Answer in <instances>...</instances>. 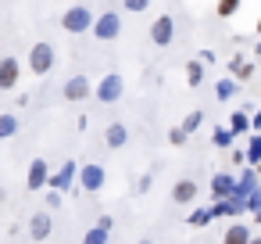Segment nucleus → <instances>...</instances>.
Instances as JSON below:
<instances>
[{"mask_svg": "<svg viewBox=\"0 0 261 244\" xmlns=\"http://www.w3.org/2000/svg\"><path fill=\"white\" fill-rule=\"evenodd\" d=\"M215 97L225 104V101H232L236 97V79H218V86H215Z\"/></svg>", "mask_w": 261, "mask_h": 244, "instance_id": "nucleus-15", "label": "nucleus"}, {"mask_svg": "<svg viewBox=\"0 0 261 244\" xmlns=\"http://www.w3.org/2000/svg\"><path fill=\"white\" fill-rule=\"evenodd\" d=\"M61 94H65V101H86V97H93V83L86 76H72Z\"/></svg>", "mask_w": 261, "mask_h": 244, "instance_id": "nucleus-8", "label": "nucleus"}, {"mask_svg": "<svg viewBox=\"0 0 261 244\" xmlns=\"http://www.w3.org/2000/svg\"><path fill=\"white\" fill-rule=\"evenodd\" d=\"M200 122H204V112L197 108V112H190V115L182 119V133H186V137H190V133H197V129H200Z\"/></svg>", "mask_w": 261, "mask_h": 244, "instance_id": "nucleus-16", "label": "nucleus"}, {"mask_svg": "<svg viewBox=\"0 0 261 244\" xmlns=\"http://www.w3.org/2000/svg\"><path fill=\"white\" fill-rule=\"evenodd\" d=\"M200 79H204V65L200 61H190L186 65V83L190 86H200Z\"/></svg>", "mask_w": 261, "mask_h": 244, "instance_id": "nucleus-18", "label": "nucleus"}, {"mask_svg": "<svg viewBox=\"0 0 261 244\" xmlns=\"http://www.w3.org/2000/svg\"><path fill=\"white\" fill-rule=\"evenodd\" d=\"M215 11H218V18H232V15L240 11V0H218Z\"/></svg>", "mask_w": 261, "mask_h": 244, "instance_id": "nucleus-20", "label": "nucleus"}, {"mask_svg": "<svg viewBox=\"0 0 261 244\" xmlns=\"http://www.w3.org/2000/svg\"><path fill=\"white\" fill-rule=\"evenodd\" d=\"M172 40H175V22H172V15H158L154 26H150V43H154V47H168Z\"/></svg>", "mask_w": 261, "mask_h": 244, "instance_id": "nucleus-5", "label": "nucleus"}, {"mask_svg": "<svg viewBox=\"0 0 261 244\" xmlns=\"http://www.w3.org/2000/svg\"><path fill=\"white\" fill-rule=\"evenodd\" d=\"M83 244H108V230H104V226H93V230L83 237Z\"/></svg>", "mask_w": 261, "mask_h": 244, "instance_id": "nucleus-22", "label": "nucleus"}, {"mask_svg": "<svg viewBox=\"0 0 261 244\" xmlns=\"http://www.w3.org/2000/svg\"><path fill=\"white\" fill-rule=\"evenodd\" d=\"M257 36H261V18H257Z\"/></svg>", "mask_w": 261, "mask_h": 244, "instance_id": "nucleus-29", "label": "nucleus"}, {"mask_svg": "<svg viewBox=\"0 0 261 244\" xmlns=\"http://www.w3.org/2000/svg\"><path fill=\"white\" fill-rule=\"evenodd\" d=\"M247 126H250V115H247V112H232V115H229V129H232V133H243Z\"/></svg>", "mask_w": 261, "mask_h": 244, "instance_id": "nucleus-19", "label": "nucleus"}, {"mask_svg": "<svg viewBox=\"0 0 261 244\" xmlns=\"http://www.w3.org/2000/svg\"><path fill=\"white\" fill-rule=\"evenodd\" d=\"M250 244H261V237H250Z\"/></svg>", "mask_w": 261, "mask_h": 244, "instance_id": "nucleus-28", "label": "nucleus"}, {"mask_svg": "<svg viewBox=\"0 0 261 244\" xmlns=\"http://www.w3.org/2000/svg\"><path fill=\"white\" fill-rule=\"evenodd\" d=\"M250 237H254V233H250V230H247L243 223H232V226L225 230L222 244H250Z\"/></svg>", "mask_w": 261, "mask_h": 244, "instance_id": "nucleus-12", "label": "nucleus"}, {"mask_svg": "<svg viewBox=\"0 0 261 244\" xmlns=\"http://www.w3.org/2000/svg\"><path fill=\"white\" fill-rule=\"evenodd\" d=\"M25 183H29V190H40V187L50 183V169H47L43 158H36V162L29 165V180H25Z\"/></svg>", "mask_w": 261, "mask_h": 244, "instance_id": "nucleus-9", "label": "nucleus"}, {"mask_svg": "<svg viewBox=\"0 0 261 244\" xmlns=\"http://www.w3.org/2000/svg\"><path fill=\"white\" fill-rule=\"evenodd\" d=\"M22 79V61L18 58H0V90H15Z\"/></svg>", "mask_w": 261, "mask_h": 244, "instance_id": "nucleus-6", "label": "nucleus"}, {"mask_svg": "<svg viewBox=\"0 0 261 244\" xmlns=\"http://www.w3.org/2000/svg\"><path fill=\"white\" fill-rule=\"evenodd\" d=\"M104 140H108V147H125L129 129H125L122 122H111V126H108V133H104Z\"/></svg>", "mask_w": 261, "mask_h": 244, "instance_id": "nucleus-13", "label": "nucleus"}, {"mask_svg": "<svg viewBox=\"0 0 261 244\" xmlns=\"http://www.w3.org/2000/svg\"><path fill=\"white\" fill-rule=\"evenodd\" d=\"M104 165H97V162H86L83 169H79V187L83 190H100L104 187Z\"/></svg>", "mask_w": 261, "mask_h": 244, "instance_id": "nucleus-7", "label": "nucleus"}, {"mask_svg": "<svg viewBox=\"0 0 261 244\" xmlns=\"http://www.w3.org/2000/svg\"><path fill=\"white\" fill-rule=\"evenodd\" d=\"M229 69H232L236 79H250V76H254V61H247L243 54H236V58L229 61Z\"/></svg>", "mask_w": 261, "mask_h": 244, "instance_id": "nucleus-14", "label": "nucleus"}, {"mask_svg": "<svg viewBox=\"0 0 261 244\" xmlns=\"http://www.w3.org/2000/svg\"><path fill=\"white\" fill-rule=\"evenodd\" d=\"M72 176H75V162H65V169H61L58 176H50V183H54V187H68Z\"/></svg>", "mask_w": 261, "mask_h": 244, "instance_id": "nucleus-17", "label": "nucleus"}, {"mask_svg": "<svg viewBox=\"0 0 261 244\" xmlns=\"http://www.w3.org/2000/svg\"><path fill=\"white\" fill-rule=\"evenodd\" d=\"M122 8H125V11H136V15H143V11L150 8V0H122Z\"/></svg>", "mask_w": 261, "mask_h": 244, "instance_id": "nucleus-24", "label": "nucleus"}, {"mask_svg": "<svg viewBox=\"0 0 261 244\" xmlns=\"http://www.w3.org/2000/svg\"><path fill=\"white\" fill-rule=\"evenodd\" d=\"M140 244H150V240H140Z\"/></svg>", "mask_w": 261, "mask_h": 244, "instance_id": "nucleus-30", "label": "nucleus"}, {"mask_svg": "<svg viewBox=\"0 0 261 244\" xmlns=\"http://www.w3.org/2000/svg\"><path fill=\"white\" fill-rule=\"evenodd\" d=\"M50 230H54V223H50L47 212H36V215L29 219V237H33V240H47Z\"/></svg>", "mask_w": 261, "mask_h": 244, "instance_id": "nucleus-10", "label": "nucleus"}, {"mask_svg": "<svg viewBox=\"0 0 261 244\" xmlns=\"http://www.w3.org/2000/svg\"><path fill=\"white\" fill-rule=\"evenodd\" d=\"M122 90H125V79H122L118 72H108V76L93 86V97H97V101H104V104H111V101H118V97H122Z\"/></svg>", "mask_w": 261, "mask_h": 244, "instance_id": "nucleus-4", "label": "nucleus"}, {"mask_svg": "<svg viewBox=\"0 0 261 244\" xmlns=\"http://www.w3.org/2000/svg\"><path fill=\"white\" fill-rule=\"evenodd\" d=\"M229 140H232V129L218 126V129H215V144H218V147H229Z\"/></svg>", "mask_w": 261, "mask_h": 244, "instance_id": "nucleus-25", "label": "nucleus"}, {"mask_svg": "<svg viewBox=\"0 0 261 244\" xmlns=\"http://www.w3.org/2000/svg\"><path fill=\"white\" fill-rule=\"evenodd\" d=\"M15 129H18V119H15V115H0V140L11 137Z\"/></svg>", "mask_w": 261, "mask_h": 244, "instance_id": "nucleus-21", "label": "nucleus"}, {"mask_svg": "<svg viewBox=\"0 0 261 244\" xmlns=\"http://www.w3.org/2000/svg\"><path fill=\"white\" fill-rule=\"evenodd\" d=\"M29 72L33 76H47L54 65H58V51H54V43H47V40H40V43H33V51H29Z\"/></svg>", "mask_w": 261, "mask_h": 244, "instance_id": "nucleus-1", "label": "nucleus"}, {"mask_svg": "<svg viewBox=\"0 0 261 244\" xmlns=\"http://www.w3.org/2000/svg\"><path fill=\"white\" fill-rule=\"evenodd\" d=\"M97 40H118V33H122V15L118 11H104V15H97V22H93V29H90Z\"/></svg>", "mask_w": 261, "mask_h": 244, "instance_id": "nucleus-3", "label": "nucleus"}, {"mask_svg": "<svg viewBox=\"0 0 261 244\" xmlns=\"http://www.w3.org/2000/svg\"><path fill=\"white\" fill-rule=\"evenodd\" d=\"M172 197H175L179 205H190V201H197V180H179V183L172 187Z\"/></svg>", "mask_w": 261, "mask_h": 244, "instance_id": "nucleus-11", "label": "nucleus"}, {"mask_svg": "<svg viewBox=\"0 0 261 244\" xmlns=\"http://www.w3.org/2000/svg\"><path fill=\"white\" fill-rule=\"evenodd\" d=\"M168 140H172L175 147H182V144H186V133H182V126H175V129L168 133Z\"/></svg>", "mask_w": 261, "mask_h": 244, "instance_id": "nucleus-26", "label": "nucleus"}, {"mask_svg": "<svg viewBox=\"0 0 261 244\" xmlns=\"http://www.w3.org/2000/svg\"><path fill=\"white\" fill-rule=\"evenodd\" d=\"M207 215H211V212H193L190 223H193V226H197V223H207Z\"/></svg>", "mask_w": 261, "mask_h": 244, "instance_id": "nucleus-27", "label": "nucleus"}, {"mask_svg": "<svg viewBox=\"0 0 261 244\" xmlns=\"http://www.w3.org/2000/svg\"><path fill=\"white\" fill-rule=\"evenodd\" d=\"M232 190V180L229 176H215V197H225Z\"/></svg>", "mask_w": 261, "mask_h": 244, "instance_id": "nucleus-23", "label": "nucleus"}, {"mask_svg": "<svg viewBox=\"0 0 261 244\" xmlns=\"http://www.w3.org/2000/svg\"><path fill=\"white\" fill-rule=\"evenodd\" d=\"M93 22H97V15H93L86 4H72V8L61 15V29H65V33H90Z\"/></svg>", "mask_w": 261, "mask_h": 244, "instance_id": "nucleus-2", "label": "nucleus"}]
</instances>
